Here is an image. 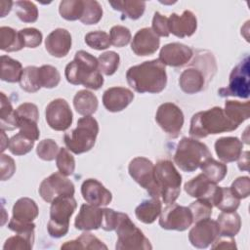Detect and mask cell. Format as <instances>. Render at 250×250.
<instances>
[{"label": "cell", "mask_w": 250, "mask_h": 250, "mask_svg": "<svg viewBox=\"0 0 250 250\" xmlns=\"http://www.w3.org/2000/svg\"><path fill=\"white\" fill-rule=\"evenodd\" d=\"M126 79L129 86L138 93H160L167 84L165 65L158 59L144 62L131 66L126 72Z\"/></svg>", "instance_id": "6da1fadb"}, {"label": "cell", "mask_w": 250, "mask_h": 250, "mask_svg": "<svg viewBox=\"0 0 250 250\" xmlns=\"http://www.w3.org/2000/svg\"><path fill=\"white\" fill-rule=\"evenodd\" d=\"M64 75L70 84L83 85L92 90H99L104 84L98 59L83 50L76 52L73 61L67 63Z\"/></svg>", "instance_id": "7a4b0ae2"}, {"label": "cell", "mask_w": 250, "mask_h": 250, "mask_svg": "<svg viewBox=\"0 0 250 250\" xmlns=\"http://www.w3.org/2000/svg\"><path fill=\"white\" fill-rule=\"evenodd\" d=\"M238 126L232 123L220 106H214L204 111H199L191 117L189 135L193 138H205L224 132H230Z\"/></svg>", "instance_id": "3957f363"}, {"label": "cell", "mask_w": 250, "mask_h": 250, "mask_svg": "<svg viewBox=\"0 0 250 250\" xmlns=\"http://www.w3.org/2000/svg\"><path fill=\"white\" fill-rule=\"evenodd\" d=\"M157 191L165 204H172L181 192L182 176L170 160H160L154 165Z\"/></svg>", "instance_id": "277c9868"}, {"label": "cell", "mask_w": 250, "mask_h": 250, "mask_svg": "<svg viewBox=\"0 0 250 250\" xmlns=\"http://www.w3.org/2000/svg\"><path fill=\"white\" fill-rule=\"evenodd\" d=\"M98 133V121L91 115L84 116L78 119L75 129L64 134L63 141L70 151L81 154L89 151L94 146Z\"/></svg>", "instance_id": "5b68a950"}, {"label": "cell", "mask_w": 250, "mask_h": 250, "mask_svg": "<svg viewBox=\"0 0 250 250\" xmlns=\"http://www.w3.org/2000/svg\"><path fill=\"white\" fill-rule=\"evenodd\" d=\"M212 154L208 149V146L192 138H183L177 147L174 154V161L185 172L195 171L201 163Z\"/></svg>", "instance_id": "8992f818"}, {"label": "cell", "mask_w": 250, "mask_h": 250, "mask_svg": "<svg viewBox=\"0 0 250 250\" xmlns=\"http://www.w3.org/2000/svg\"><path fill=\"white\" fill-rule=\"evenodd\" d=\"M77 207L73 196L57 197L51 204L47 229L52 237L60 238L68 232L69 219Z\"/></svg>", "instance_id": "52a82bcc"}, {"label": "cell", "mask_w": 250, "mask_h": 250, "mask_svg": "<svg viewBox=\"0 0 250 250\" xmlns=\"http://www.w3.org/2000/svg\"><path fill=\"white\" fill-rule=\"evenodd\" d=\"M117 241L116 250H150L152 245L145 236L144 232L138 229L129 216L120 212V218L115 229Z\"/></svg>", "instance_id": "ba28073f"}, {"label": "cell", "mask_w": 250, "mask_h": 250, "mask_svg": "<svg viewBox=\"0 0 250 250\" xmlns=\"http://www.w3.org/2000/svg\"><path fill=\"white\" fill-rule=\"evenodd\" d=\"M38 213V206L33 199L21 197L13 206V217L8 224V228L16 233L32 231L35 229L32 221L37 218Z\"/></svg>", "instance_id": "9c48e42d"}, {"label": "cell", "mask_w": 250, "mask_h": 250, "mask_svg": "<svg viewBox=\"0 0 250 250\" xmlns=\"http://www.w3.org/2000/svg\"><path fill=\"white\" fill-rule=\"evenodd\" d=\"M221 97H238L247 99L249 97V57L246 56L231 70L228 87L218 91Z\"/></svg>", "instance_id": "30bf717a"}, {"label": "cell", "mask_w": 250, "mask_h": 250, "mask_svg": "<svg viewBox=\"0 0 250 250\" xmlns=\"http://www.w3.org/2000/svg\"><path fill=\"white\" fill-rule=\"evenodd\" d=\"M128 171L132 179L142 188L147 190L151 197L160 198L154 181V165L146 157H135L128 166Z\"/></svg>", "instance_id": "8fae6325"}, {"label": "cell", "mask_w": 250, "mask_h": 250, "mask_svg": "<svg viewBox=\"0 0 250 250\" xmlns=\"http://www.w3.org/2000/svg\"><path fill=\"white\" fill-rule=\"evenodd\" d=\"M75 192L73 183L60 172L45 178L39 187V194L48 203H52L60 196H73Z\"/></svg>", "instance_id": "7c38bea8"}, {"label": "cell", "mask_w": 250, "mask_h": 250, "mask_svg": "<svg viewBox=\"0 0 250 250\" xmlns=\"http://www.w3.org/2000/svg\"><path fill=\"white\" fill-rule=\"evenodd\" d=\"M159 216V226L164 229L183 231L188 229L193 223L189 208L181 206L175 202L167 204V206L161 210Z\"/></svg>", "instance_id": "4fadbf2b"}, {"label": "cell", "mask_w": 250, "mask_h": 250, "mask_svg": "<svg viewBox=\"0 0 250 250\" xmlns=\"http://www.w3.org/2000/svg\"><path fill=\"white\" fill-rule=\"evenodd\" d=\"M155 120L166 134L177 138L184 125V113L177 104L164 103L158 106Z\"/></svg>", "instance_id": "5bb4252c"}, {"label": "cell", "mask_w": 250, "mask_h": 250, "mask_svg": "<svg viewBox=\"0 0 250 250\" xmlns=\"http://www.w3.org/2000/svg\"><path fill=\"white\" fill-rule=\"evenodd\" d=\"M15 113L20 133L33 141H37L39 139L40 132L37 126L39 111L36 104L32 103H23L15 109Z\"/></svg>", "instance_id": "9a60e30c"}, {"label": "cell", "mask_w": 250, "mask_h": 250, "mask_svg": "<svg viewBox=\"0 0 250 250\" xmlns=\"http://www.w3.org/2000/svg\"><path fill=\"white\" fill-rule=\"evenodd\" d=\"M46 121L56 131H65L70 127L73 114L69 104L63 99H56L46 106Z\"/></svg>", "instance_id": "2e32d148"}, {"label": "cell", "mask_w": 250, "mask_h": 250, "mask_svg": "<svg viewBox=\"0 0 250 250\" xmlns=\"http://www.w3.org/2000/svg\"><path fill=\"white\" fill-rule=\"evenodd\" d=\"M184 188L189 196L207 199L213 206H216L221 192V187H218L215 183L211 182L203 173L187 182Z\"/></svg>", "instance_id": "e0dca14e"}, {"label": "cell", "mask_w": 250, "mask_h": 250, "mask_svg": "<svg viewBox=\"0 0 250 250\" xmlns=\"http://www.w3.org/2000/svg\"><path fill=\"white\" fill-rule=\"evenodd\" d=\"M217 221L206 218L195 222L194 227L188 232V240L196 248H207L219 236Z\"/></svg>", "instance_id": "ac0fdd59"}, {"label": "cell", "mask_w": 250, "mask_h": 250, "mask_svg": "<svg viewBox=\"0 0 250 250\" xmlns=\"http://www.w3.org/2000/svg\"><path fill=\"white\" fill-rule=\"evenodd\" d=\"M192 57V50L182 43H169L164 45L159 53V61L164 65L182 66L188 63Z\"/></svg>", "instance_id": "d6986e66"}, {"label": "cell", "mask_w": 250, "mask_h": 250, "mask_svg": "<svg viewBox=\"0 0 250 250\" xmlns=\"http://www.w3.org/2000/svg\"><path fill=\"white\" fill-rule=\"evenodd\" d=\"M81 193L84 200L94 206H106L112 200L111 192L96 179H87L82 183Z\"/></svg>", "instance_id": "ffe728a7"}, {"label": "cell", "mask_w": 250, "mask_h": 250, "mask_svg": "<svg viewBox=\"0 0 250 250\" xmlns=\"http://www.w3.org/2000/svg\"><path fill=\"white\" fill-rule=\"evenodd\" d=\"M159 37L153 30L150 27H145L138 30L134 35L131 49L137 56L145 57L154 54L159 48Z\"/></svg>", "instance_id": "44dd1931"}, {"label": "cell", "mask_w": 250, "mask_h": 250, "mask_svg": "<svg viewBox=\"0 0 250 250\" xmlns=\"http://www.w3.org/2000/svg\"><path fill=\"white\" fill-rule=\"evenodd\" d=\"M168 27L169 32L177 37L191 36L197 28V20L195 15L188 10L184 11L181 16L173 13L168 19Z\"/></svg>", "instance_id": "7402d4cb"}, {"label": "cell", "mask_w": 250, "mask_h": 250, "mask_svg": "<svg viewBox=\"0 0 250 250\" xmlns=\"http://www.w3.org/2000/svg\"><path fill=\"white\" fill-rule=\"evenodd\" d=\"M134 94L125 87H111L103 95L104 106L110 112H119L125 109L133 101Z\"/></svg>", "instance_id": "603a6c76"}, {"label": "cell", "mask_w": 250, "mask_h": 250, "mask_svg": "<svg viewBox=\"0 0 250 250\" xmlns=\"http://www.w3.org/2000/svg\"><path fill=\"white\" fill-rule=\"evenodd\" d=\"M104 219V208L91 204H82L75 218L74 226L79 230H93L102 227Z\"/></svg>", "instance_id": "cb8c5ba5"}, {"label": "cell", "mask_w": 250, "mask_h": 250, "mask_svg": "<svg viewBox=\"0 0 250 250\" xmlns=\"http://www.w3.org/2000/svg\"><path fill=\"white\" fill-rule=\"evenodd\" d=\"M71 43L70 33L64 28H57L45 39V48L51 56L62 58L70 51Z\"/></svg>", "instance_id": "d4e9b609"}, {"label": "cell", "mask_w": 250, "mask_h": 250, "mask_svg": "<svg viewBox=\"0 0 250 250\" xmlns=\"http://www.w3.org/2000/svg\"><path fill=\"white\" fill-rule=\"evenodd\" d=\"M242 142L236 137H223L215 142V151L223 162H233L242 152Z\"/></svg>", "instance_id": "484cf974"}, {"label": "cell", "mask_w": 250, "mask_h": 250, "mask_svg": "<svg viewBox=\"0 0 250 250\" xmlns=\"http://www.w3.org/2000/svg\"><path fill=\"white\" fill-rule=\"evenodd\" d=\"M179 84L183 92L187 94H195L204 88L205 77L200 69L189 67L181 73Z\"/></svg>", "instance_id": "4316f807"}, {"label": "cell", "mask_w": 250, "mask_h": 250, "mask_svg": "<svg viewBox=\"0 0 250 250\" xmlns=\"http://www.w3.org/2000/svg\"><path fill=\"white\" fill-rule=\"evenodd\" d=\"M162 204L159 198L151 197L144 200L135 209V215L139 221L145 224H152L160 215Z\"/></svg>", "instance_id": "83f0119b"}, {"label": "cell", "mask_w": 250, "mask_h": 250, "mask_svg": "<svg viewBox=\"0 0 250 250\" xmlns=\"http://www.w3.org/2000/svg\"><path fill=\"white\" fill-rule=\"evenodd\" d=\"M219 226V232L221 236L233 237L241 228L240 216L235 212H222L217 219Z\"/></svg>", "instance_id": "f1b7e54d"}, {"label": "cell", "mask_w": 250, "mask_h": 250, "mask_svg": "<svg viewBox=\"0 0 250 250\" xmlns=\"http://www.w3.org/2000/svg\"><path fill=\"white\" fill-rule=\"evenodd\" d=\"M73 105L79 114L89 116L97 111L99 102L96 95L92 92L88 90H80L73 98Z\"/></svg>", "instance_id": "f546056e"}, {"label": "cell", "mask_w": 250, "mask_h": 250, "mask_svg": "<svg viewBox=\"0 0 250 250\" xmlns=\"http://www.w3.org/2000/svg\"><path fill=\"white\" fill-rule=\"evenodd\" d=\"M224 112L232 123L239 126L250 116V103L227 101L225 103Z\"/></svg>", "instance_id": "4dcf8cb0"}, {"label": "cell", "mask_w": 250, "mask_h": 250, "mask_svg": "<svg viewBox=\"0 0 250 250\" xmlns=\"http://www.w3.org/2000/svg\"><path fill=\"white\" fill-rule=\"evenodd\" d=\"M62 249H107V246L103 243L97 236L90 232L81 233L76 239L66 241L62 246Z\"/></svg>", "instance_id": "1f68e13d"}, {"label": "cell", "mask_w": 250, "mask_h": 250, "mask_svg": "<svg viewBox=\"0 0 250 250\" xmlns=\"http://www.w3.org/2000/svg\"><path fill=\"white\" fill-rule=\"evenodd\" d=\"M24 47L20 32L9 26L0 27V49L5 52L20 51Z\"/></svg>", "instance_id": "d6a6232c"}, {"label": "cell", "mask_w": 250, "mask_h": 250, "mask_svg": "<svg viewBox=\"0 0 250 250\" xmlns=\"http://www.w3.org/2000/svg\"><path fill=\"white\" fill-rule=\"evenodd\" d=\"M109 5L117 11H120L123 15L131 20L140 19L146 9V2L134 1V0H118L110 1Z\"/></svg>", "instance_id": "836d02e7"}, {"label": "cell", "mask_w": 250, "mask_h": 250, "mask_svg": "<svg viewBox=\"0 0 250 250\" xmlns=\"http://www.w3.org/2000/svg\"><path fill=\"white\" fill-rule=\"evenodd\" d=\"M21 63L8 56L1 57V80L15 83L20 81L22 74Z\"/></svg>", "instance_id": "e575fe53"}, {"label": "cell", "mask_w": 250, "mask_h": 250, "mask_svg": "<svg viewBox=\"0 0 250 250\" xmlns=\"http://www.w3.org/2000/svg\"><path fill=\"white\" fill-rule=\"evenodd\" d=\"M202 173L213 183H220L228 173L226 164L215 160L212 156L204 160L199 166Z\"/></svg>", "instance_id": "d590c367"}, {"label": "cell", "mask_w": 250, "mask_h": 250, "mask_svg": "<svg viewBox=\"0 0 250 250\" xmlns=\"http://www.w3.org/2000/svg\"><path fill=\"white\" fill-rule=\"evenodd\" d=\"M0 125L1 130L12 131L18 128L17 117L12 104L8 97L2 92L1 93V103H0Z\"/></svg>", "instance_id": "8d00e7d4"}, {"label": "cell", "mask_w": 250, "mask_h": 250, "mask_svg": "<svg viewBox=\"0 0 250 250\" xmlns=\"http://www.w3.org/2000/svg\"><path fill=\"white\" fill-rule=\"evenodd\" d=\"M59 12L62 18L66 21L80 20L84 12V1L62 0L60 3Z\"/></svg>", "instance_id": "74e56055"}, {"label": "cell", "mask_w": 250, "mask_h": 250, "mask_svg": "<svg viewBox=\"0 0 250 250\" xmlns=\"http://www.w3.org/2000/svg\"><path fill=\"white\" fill-rule=\"evenodd\" d=\"M34 231L17 233L9 237L3 246L4 250H30L33 247Z\"/></svg>", "instance_id": "f35d334b"}, {"label": "cell", "mask_w": 250, "mask_h": 250, "mask_svg": "<svg viewBox=\"0 0 250 250\" xmlns=\"http://www.w3.org/2000/svg\"><path fill=\"white\" fill-rule=\"evenodd\" d=\"M21 88L28 93L37 92L41 86L38 79V67L34 65H29L23 68L21 77L20 79Z\"/></svg>", "instance_id": "ab89813d"}, {"label": "cell", "mask_w": 250, "mask_h": 250, "mask_svg": "<svg viewBox=\"0 0 250 250\" xmlns=\"http://www.w3.org/2000/svg\"><path fill=\"white\" fill-rule=\"evenodd\" d=\"M15 12L18 18L23 22H34L38 19V9L31 1L20 0L14 2Z\"/></svg>", "instance_id": "60d3db41"}, {"label": "cell", "mask_w": 250, "mask_h": 250, "mask_svg": "<svg viewBox=\"0 0 250 250\" xmlns=\"http://www.w3.org/2000/svg\"><path fill=\"white\" fill-rule=\"evenodd\" d=\"M38 79L41 87L51 89L59 85L61 81V75L55 66L44 64L38 67Z\"/></svg>", "instance_id": "b9f144b4"}, {"label": "cell", "mask_w": 250, "mask_h": 250, "mask_svg": "<svg viewBox=\"0 0 250 250\" xmlns=\"http://www.w3.org/2000/svg\"><path fill=\"white\" fill-rule=\"evenodd\" d=\"M34 142L35 141L27 138L26 136L19 132L9 140L8 148L15 155H23L28 153L32 149Z\"/></svg>", "instance_id": "7bdbcfd3"}, {"label": "cell", "mask_w": 250, "mask_h": 250, "mask_svg": "<svg viewBox=\"0 0 250 250\" xmlns=\"http://www.w3.org/2000/svg\"><path fill=\"white\" fill-rule=\"evenodd\" d=\"M99 69L104 75H112L115 73L119 66L120 58L119 55L113 51H107L103 53L98 58Z\"/></svg>", "instance_id": "ee69618b"}, {"label": "cell", "mask_w": 250, "mask_h": 250, "mask_svg": "<svg viewBox=\"0 0 250 250\" xmlns=\"http://www.w3.org/2000/svg\"><path fill=\"white\" fill-rule=\"evenodd\" d=\"M103 17V9L100 3L96 0L84 1V12L80 21L84 24H96Z\"/></svg>", "instance_id": "f6af8a7d"}, {"label": "cell", "mask_w": 250, "mask_h": 250, "mask_svg": "<svg viewBox=\"0 0 250 250\" xmlns=\"http://www.w3.org/2000/svg\"><path fill=\"white\" fill-rule=\"evenodd\" d=\"M240 203V199L237 198L230 190L229 188H221V192L215 207L223 212L236 211Z\"/></svg>", "instance_id": "bcb514c9"}, {"label": "cell", "mask_w": 250, "mask_h": 250, "mask_svg": "<svg viewBox=\"0 0 250 250\" xmlns=\"http://www.w3.org/2000/svg\"><path fill=\"white\" fill-rule=\"evenodd\" d=\"M56 164L59 172L64 176H70L75 170V160L67 148L61 147L56 157Z\"/></svg>", "instance_id": "7dc6e473"}, {"label": "cell", "mask_w": 250, "mask_h": 250, "mask_svg": "<svg viewBox=\"0 0 250 250\" xmlns=\"http://www.w3.org/2000/svg\"><path fill=\"white\" fill-rule=\"evenodd\" d=\"M85 43L92 49L95 50H104L107 49L111 42L109 35L101 30L92 31L85 35Z\"/></svg>", "instance_id": "c3c4849f"}, {"label": "cell", "mask_w": 250, "mask_h": 250, "mask_svg": "<svg viewBox=\"0 0 250 250\" xmlns=\"http://www.w3.org/2000/svg\"><path fill=\"white\" fill-rule=\"evenodd\" d=\"M212 207L213 205L207 199L198 198V200L191 202L188 208L192 214L193 223L206 218H210L212 215Z\"/></svg>", "instance_id": "681fc988"}, {"label": "cell", "mask_w": 250, "mask_h": 250, "mask_svg": "<svg viewBox=\"0 0 250 250\" xmlns=\"http://www.w3.org/2000/svg\"><path fill=\"white\" fill-rule=\"evenodd\" d=\"M60 147L58 144L52 139H45L41 141L36 147V153L39 158L45 161L54 160L59 152Z\"/></svg>", "instance_id": "f907efd6"}, {"label": "cell", "mask_w": 250, "mask_h": 250, "mask_svg": "<svg viewBox=\"0 0 250 250\" xmlns=\"http://www.w3.org/2000/svg\"><path fill=\"white\" fill-rule=\"evenodd\" d=\"M110 42L115 47H124L131 40L130 30L123 25H114L109 31Z\"/></svg>", "instance_id": "816d5d0a"}, {"label": "cell", "mask_w": 250, "mask_h": 250, "mask_svg": "<svg viewBox=\"0 0 250 250\" xmlns=\"http://www.w3.org/2000/svg\"><path fill=\"white\" fill-rule=\"evenodd\" d=\"M19 32L21 36L24 47L36 48L42 42V33L37 28L27 27V28L21 29Z\"/></svg>", "instance_id": "f5cc1de1"}, {"label": "cell", "mask_w": 250, "mask_h": 250, "mask_svg": "<svg viewBox=\"0 0 250 250\" xmlns=\"http://www.w3.org/2000/svg\"><path fill=\"white\" fill-rule=\"evenodd\" d=\"M231 192L239 199L248 197L250 193V179L247 176L239 177L234 180L230 186Z\"/></svg>", "instance_id": "db71d44e"}, {"label": "cell", "mask_w": 250, "mask_h": 250, "mask_svg": "<svg viewBox=\"0 0 250 250\" xmlns=\"http://www.w3.org/2000/svg\"><path fill=\"white\" fill-rule=\"evenodd\" d=\"M153 32L157 36L167 37L169 36V27H168V19L161 15L159 12H155L152 19V28Z\"/></svg>", "instance_id": "11a10c76"}, {"label": "cell", "mask_w": 250, "mask_h": 250, "mask_svg": "<svg viewBox=\"0 0 250 250\" xmlns=\"http://www.w3.org/2000/svg\"><path fill=\"white\" fill-rule=\"evenodd\" d=\"M119 218L120 212H116L109 208H104V219L101 228L106 231L115 230Z\"/></svg>", "instance_id": "9f6ffc18"}, {"label": "cell", "mask_w": 250, "mask_h": 250, "mask_svg": "<svg viewBox=\"0 0 250 250\" xmlns=\"http://www.w3.org/2000/svg\"><path fill=\"white\" fill-rule=\"evenodd\" d=\"M0 169H1V180L6 181L10 179L15 171H16V164L12 157L6 154H2L0 158Z\"/></svg>", "instance_id": "6f0895ef"}, {"label": "cell", "mask_w": 250, "mask_h": 250, "mask_svg": "<svg viewBox=\"0 0 250 250\" xmlns=\"http://www.w3.org/2000/svg\"><path fill=\"white\" fill-rule=\"evenodd\" d=\"M235 249V241L232 237H228V236H221L219 235L215 241L213 242L212 249Z\"/></svg>", "instance_id": "680465c9"}, {"label": "cell", "mask_w": 250, "mask_h": 250, "mask_svg": "<svg viewBox=\"0 0 250 250\" xmlns=\"http://www.w3.org/2000/svg\"><path fill=\"white\" fill-rule=\"evenodd\" d=\"M249 152L245 151V152H241L240 156L238 157V168L240 170H244V171H248V165H249Z\"/></svg>", "instance_id": "91938a15"}]
</instances>
